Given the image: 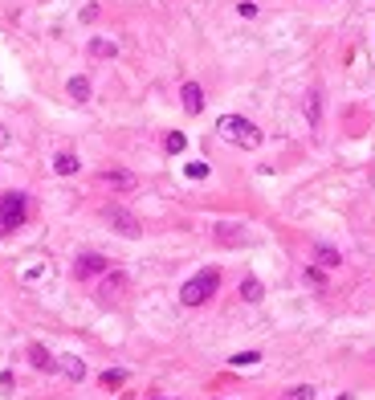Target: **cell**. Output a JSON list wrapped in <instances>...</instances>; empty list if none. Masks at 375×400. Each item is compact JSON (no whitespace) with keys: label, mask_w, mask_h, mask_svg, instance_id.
Here are the masks:
<instances>
[{"label":"cell","mask_w":375,"mask_h":400,"mask_svg":"<svg viewBox=\"0 0 375 400\" xmlns=\"http://www.w3.org/2000/svg\"><path fill=\"white\" fill-rule=\"evenodd\" d=\"M106 270H111V262H106L102 253H78V262H74V278H82V282H86V278H102Z\"/></svg>","instance_id":"obj_5"},{"label":"cell","mask_w":375,"mask_h":400,"mask_svg":"<svg viewBox=\"0 0 375 400\" xmlns=\"http://www.w3.org/2000/svg\"><path fill=\"white\" fill-rule=\"evenodd\" d=\"M102 221H106V225H111V229H114L118 237H139V233H143V229H139V221L130 217L127 209H118V204L102 209Z\"/></svg>","instance_id":"obj_4"},{"label":"cell","mask_w":375,"mask_h":400,"mask_svg":"<svg viewBox=\"0 0 375 400\" xmlns=\"http://www.w3.org/2000/svg\"><path fill=\"white\" fill-rule=\"evenodd\" d=\"M216 135H220L225 143L245 148V151H257L261 143H265V135H261L257 123H249V118H241V115H220L216 118Z\"/></svg>","instance_id":"obj_1"},{"label":"cell","mask_w":375,"mask_h":400,"mask_svg":"<svg viewBox=\"0 0 375 400\" xmlns=\"http://www.w3.org/2000/svg\"><path fill=\"white\" fill-rule=\"evenodd\" d=\"M123 380H127V372H123V367H114V372H106V376H102V384H106V388H118Z\"/></svg>","instance_id":"obj_20"},{"label":"cell","mask_w":375,"mask_h":400,"mask_svg":"<svg viewBox=\"0 0 375 400\" xmlns=\"http://www.w3.org/2000/svg\"><path fill=\"white\" fill-rule=\"evenodd\" d=\"M57 364H62V372L69 376V380H82V376H86V364H82L78 355H65V360H57Z\"/></svg>","instance_id":"obj_11"},{"label":"cell","mask_w":375,"mask_h":400,"mask_svg":"<svg viewBox=\"0 0 375 400\" xmlns=\"http://www.w3.org/2000/svg\"><path fill=\"white\" fill-rule=\"evenodd\" d=\"M29 360H33V367H37V372H57V367H62L45 348H41V343H29Z\"/></svg>","instance_id":"obj_7"},{"label":"cell","mask_w":375,"mask_h":400,"mask_svg":"<svg viewBox=\"0 0 375 400\" xmlns=\"http://www.w3.org/2000/svg\"><path fill=\"white\" fill-rule=\"evenodd\" d=\"M318 266H326V270H330V266H339V253H335V250H326V245H318Z\"/></svg>","instance_id":"obj_19"},{"label":"cell","mask_w":375,"mask_h":400,"mask_svg":"<svg viewBox=\"0 0 375 400\" xmlns=\"http://www.w3.org/2000/svg\"><path fill=\"white\" fill-rule=\"evenodd\" d=\"M0 148H9V131L4 127H0Z\"/></svg>","instance_id":"obj_21"},{"label":"cell","mask_w":375,"mask_h":400,"mask_svg":"<svg viewBox=\"0 0 375 400\" xmlns=\"http://www.w3.org/2000/svg\"><path fill=\"white\" fill-rule=\"evenodd\" d=\"M114 53H118V45L106 41V37H94V41H90V57H114Z\"/></svg>","instance_id":"obj_12"},{"label":"cell","mask_w":375,"mask_h":400,"mask_svg":"<svg viewBox=\"0 0 375 400\" xmlns=\"http://www.w3.org/2000/svg\"><path fill=\"white\" fill-rule=\"evenodd\" d=\"M184 176H188V180H208V164H204V160H192V164L184 167Z\"/></svg>","instance_id":"obj_15"},{"label":"cell","mask_w":375,"mask_h":400,"mask_svg":"<svg viewBox=\"0 0 375 400\" xmlns=\"http://www.w3.org/2000/svg\"><path fill=\"white\" fill-rule=\"evenodd\" d=\"M281 400H314V388H310V384H298V388H290Z\"/></svg>","instance_id":"obj_18"},{"label":"cell","mask_w":375,"mask_h":400,"mask_svg":"<svg viewBox=\"0 0 375 400\" xmlns=\"http://www.w3.org/2000/svg\"><path fill=\"white\" fill-rule=\"evenodd\" d=\"M228 364H233V367H253V364H261V355H257V351H241V355H233Z\"/></svg>","instance_id":"obj_16"},{"label":"cell","mask_w":375,"mask_h":400,"mask_svg":"<svg viewBox=\"0 0 375 400\" xmlns=\"http://www.w3.org/2000/svg\"><path fill=\"white\" fill-rule=\"evenodd\" d=\"M241 299L245 302H257L261 299V282H257V278H245V282H241Z\"/></svg>","instance_id":"obj_14"},{"label":"cell","mask_w":375,"mask_h":400,"mask_svg":"<svg viewBox=\"0 0 375 400\" xmlns=\"http://www.w3.org/2000/svg\"><path fill=\"white\" fill-rule=\"evenodd\" d=\"M53 172H57V176H78V172H82L78 155H69V151H62V155L53 160Z\"/></svg>","instance_id":"obj_10"},{"label":"cell","mask_w":375,"mask_h":400,"mask_svg":"<svg viewBox=\"0 0 375 400\" xmlns=\"http://www.w3.org/2000/svg\"><path fill=\"white\" fill-rule=\"evenodd\" d=\"M163 148L172 151V155H179V151L188 148V139H184V135H179V131H172V135H167V139H163Z\"/></svg>","instance_id":"obj_17"},{"label":"cell","mask_w":375,"mask_h":400,"mask_svg":"<svg viewBox=\"0 0 375 400\" xmlns=\"http://www.w3.org/2000/svg\"><path fill=\"white\" fill-rule=\"evenodd\" d=\"M216 286H220V274H216L212 266L200 270L196 278H188V282H184V290H179V302H184V306H204V302L216 294Z\"/></svg>","instance_id":"obj_2"},{"label":"cell","mask_w":375,"mask_h":400,"mask_svg":"<svg viewBox=\"0 0 375 400\" xmlns=\"http://www.w3.org/2000/svg\"><path fill=\"white\" fill-rule=\"evenodd\" d=\"M123 290H127V274H118V270L111 274V270H106V278H102V286H98V299H102V302H114Z\"/></svg>","instance_id":"obj_6"},{"label":"cell","mask_w":375,"mask_h":400,"mask_svg":"<svg viewBox=\"0 0 375 400\" xmlns=\"http://www.w3.org/2000/svg\"><path fill=\"white\" fill-rule=\"evenodd\" d=\"M339 400H355V396H351V392H342V396H339Z\"/></svg>","instance_id":"obj_22"},{"label":"cell","mask_w":375,"mask_h":400,"mask_svg":"<svg viewBox=\"0 0 375 400\" xmlns=\"http://www.w3.org/2000/svg\"><path fill=\"white\" fill-rule=\"evenodd\" d=\"M184 111H188V115H200V111H204V90L196 82H184Z\"/></svg>","instance_id":"obj_8"},{"label":"cell","mask_w":375,"mask_h":400,"mask_svg":"<svg viewBox=\"0 0 375 400\" xmlns=\"http://www.w3.org/2000/svg\"><path fill=\"white\" fill-rule=\"evenodd\" d=\"M69 99L86 102V99H90V82H86V78H69Z\"/></svg>","instance_id":"obj_13"},{"label":"cell","mask_w":375,"mask_h":400,"mask_svg":"<svg viewBox=\"0 0 375 400\" xmlns=\"http://www.w3.org/2000/svg\"><path fill=\"white\" fill-rule=\"evenodd\" d=\"M98 180L106 184V188H123V192H130V188H135V176H130V172H102V176H98Z\"/></svg>","instance_id":"obj_9"},{"label":"cell","mask_w":375,"mask_h":400,"mask_svg":"<svg viewBox=\"0 0 375 400\" xmlns=\"http://www.w3.org/2000/svg\"><path fill=\"white\" fill-rule=\"evenodd\" d=\"M25 217H29V196H25V192H4V196H0V233L21 229Z\"/></svg>","instance_id":"obj_3"},{"label":"cell","mask_w":375,"mask_h":400,"mask_svg":"<svg viewBox=\"0 0 375 400\" xmlns=\"http://www.w3.org/2000/svg\"><path fill=\"white\" fill-rule=\"evenodd\" d=\"M371 360H375V351H371Z\"/></svg>","instance_id":"obj_23"}]
</instances>
